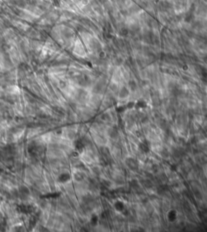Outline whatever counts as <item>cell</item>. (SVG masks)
Returning a JSON list of instances; mask_svg holds the SVG:
<instances>
[{
	"mask_svg": "<svg viewBox=\"0 0 207 232\" xmlns=\"http://www.w3.org/2000/svg\"><path fill=\"white\" fill-rule=\"evenodd\" d=\"M117 95H118L119 100H125L129 97L130 91L126 85H121L119 87L118 91H117Z\"/></svg>",
	"mask_w": 207,
	"mask_h": 232,
	"instance_id": "cell-1",
	"label": "cell"
}]
</instances>
